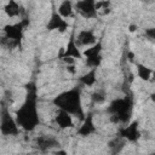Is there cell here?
<instances>
[{
  "label": "cell",
  "mask_w": 155,
  "mask_h": 155,
  "mask_svg": "<svg viewBox=\"0 0 155 155\" xmlns=\"http://www.w3.org/2000/svg\"><path fill=\"white\" fill-rule=\"evenodd\" d=\"M16 121L18 126L25 131H33L40 124V117L38 111L36 87L34 84H29L27 86L25 101L16 113Z\"/></svg>",
  "instance_id": "cell-1"
},
{
  "label": "cell",
  "mask_w": 155,
  "mask_h": 155,
  "mask_svg": "<svg viewBox=\"0 0 155 155\" xmlns=\"http://www.w3.org/2000/svg\"><path fill=\"white\" fill-rule=\"evenodd\" d=\"M52 103L58 109L64 110L73 116H76L79 119H84L85 116L81 105V88L79 86L61 92L58 96L53 98Z\"/></svg>",
  "instance_id": "cell-2"
},
{
  "label": "cell",
  "mask_w": 155,
  "mask_h": 155,
  "mask_svg": "<svg viewBox=\"0 0 155 155\" xmlns=\"http://www.w3.org/2000/svg\"><path fill=\"white\" fill-rule=\"evenodd\" d=\"M132 111V98L131 96H125L124 98H117L111 102L108 108V113L114 116V121L127 122Z\"/></svg>",
  "instance_id": "cell-3"
},
{
  "label": "cell",
  "mask_w": 155,
  "mask_h": 155,
  "mask_svg": "<svg viewBox=\"0 0 155 155\" xmlns=\"http://www.w3.org/2000/svg\"><path fill=\"white\" fill-rule=\"evenodd\" d=\"M0 132L4 136H17L19 133V126L6 107L0 113Z\"/></svg>",
  "instance_id": "cell-4"
},
{
  "label": "cell",
  "mask_w": 155,
  "mask_h": 155,
  "mask_svg": "<svg viewBox=\"0 0 155 155\" xmlns=\"http://www.w3.org/2000/svg\"><path fill=\"white\" fill-rule=\"evenodd\" d=\"M101 51H102V44H101V41H98L97 44H94L92 47L87 48L82 53V56L86 57V65L87 67H90L91 69H97V67H99L101 61H102Z\"/></svg>",
  "instance_id": "cell-5"
},
{
  "label": "cell",
  "mask_w": 155,
  "mask_h": 155,
  "mask_svg": "<svg viewBox=\"0 0 155 155\" xmlns=\"http://www.w3.org/2000/svg\"><path fill=\"white\" fill-rule=\"evenodd\" d=\"M96 4L97 0H79L75 4V8L85 18H96L98 15Z\"/></svg>",
  "instance_id": "cell-6"
},
{
  "label": "cell",
  "mask_w": 155,
  "mask_h": 155,
  "mask_svg": "<svg viewBox=\"0 0 155 155\" xmlns=\"http://www.w3.org/2000/svg\"><path fill=\"white\" fill-rule=\"evenodd\" d=\"M69 28V23L65 21L64 17H62L57 10L52 11V15L48 19L47 23V29L48 30H58L59 33H64Z\"/></svg>",
  "instance_id": "cell-7"
},
{
  "label": "cell",
  "mask_w": 155,
  "mask_h": 155,
  "mask_svg": "<svg viewBox=\"0 0 155 155\" xmlns=\"http://www.w3.org/2000/svg\"><path fill=\"white\" fill-rule=\"evenodd\" d=\"M64 58H70V59H81L82 58V53L79 50V46L75 41L74 35H71L69 41H68V45H67L65 51L63 53V59Z\"/></svg>",
  "instance_id": "cell-8"
},
{
  "label": "cell",
  "mask_w": 155,
  "mask_h": 155,
  "mask_svg": "<svg viewBox=\"0 0 155 155\" xmlns=\"http://www.w3.org/2000/svg\"><path fill=\"white\" fill-rule=\"evenodd\" d=\"M139 130H138V122L133 121L130 126H126L124 128L120 130V137L130 140V142H134L139 138Z\"/></svg>",
  "instance_id": "cell-9"
},
{
  "label": "cell",
  "mask_w": 155,
  "mask_h": 155,
  "mask_svg": "<svg viewBox=\"0 0 155 155\" xmlns=\"http://www.w3.org/2000/svg\"><path fill=\"white\" fill-rule=\"evenodd\" d=\"M35 145L40 149V150H50L51 148H54V147H58L59 143L58 140L52 137V136H39L36 137L35 139Z\"/></svg>",
  "instance_id": "cell-10"
},
{
  "label": "cell",
  "mask_w": 155,
  "mask_h": 155,
  "mask_svg": "<svg viewBox=\"0 0 155 155\" xmlns=\"http://www.w3.org/2000/svg\"><path fill=\"white\" fill-rule=\"evenodd\" d=\"M75 41H76L78 45H87V46H88V45L94 44V42L97 41V38H96L93 30H91V29H85V30L79 31V34H78V36H76V39H75Z\"/></svg>",
  "instance_id": "cell-11"
},
{
  "label": "cell",
  "mask_w": 155,
  "mask_h": 155,
  "mask_svg": "<svg viewBox=\"0 0 155 155\" xmlns=\"http://www.w3.org/2000/svg\"><path fill=\"white\" fill-rule=\"evenodd\" d=\"M93 132H96V126L93 124V116H92V114H88L84 117L82 125L78 130V133L80 136H90Z\"/></svg>",
  "instance_id": "cell-12"
},
{
  "label": "cell",
  "mask_w": 155,
  "mask_h": 155,
  "mask_svg": "<svg viewBox=\"0 0 155 155\" xmlns=\"http://www.w3.org/2000/svg\"><path fill=\"white\" fill-rule=\"evenodd\" d=\"M54 121L56 124L58 125V127L61 128H69L71 127L74 124H73V119H71V115L64 110H58V113L56 114L54 116Z\"/></svg>",
  "instance_id": "cell-13"
},
{
  "label": "cell",
  "mask_w": 155,
  "mask_h": 155,
  "mask_svg": "<svg viewBox=\"0 0 155 155\" xmlns=\"http://www.w3.org/2000/svg\"><path fill=\"white\" fill-rule=\"evenodd\" d=\"M57 11L64 18L71 17L73 16V4H71V1L70 0H63Z\"/></svg>",
  "instance_id": "cell-14"
},
{
  "label": "cell",
  "mask_w": 155,
  "mask_h": 155,
  "mask_svg": "<svg viewBox=\"0 0 155 155\" xmlns=\"http://www.w3.org/2000/svg\"><path fill=\"white\" fill-rule=\"evenodd\" d=\"M5 12H6V15L8 17H12L13 18V17L19 16L21 7H19V5H18V2L16 0H10L7 2V5L5 6Z\"/></svg>",
  "instance_id": "cell-15"
},
{
  "label": "cell",
  "mask_w": 155,
  "mask_h": 155,
  "mask_svg": "<svg viewBox=\"0 0 155 155\" xmlns=\"http://www.w3.org/2000/svg\"><path fill=\"white\" fill-rule=\"evenodd\" d=\"M96 70L97 69H91L90 71H87V74L82 75L80 78V82L85 86H92L94 82H96Z\"/></svg>",
  "instance_id": "cell-16"
},
{
  "label": "cell",
  "mask_w": 155,
  "mask_h": 155,
  "mask_svg": "<svg viewBox=\"0 0 155 155\" xmlns=\"http://www.w3.org/2000/svg\"><path fill=\"white\" fill-rule=\"evenodd\" d=\"M151 73H153V70L149 69V68H147L145 65H143V64H138L137 65V74H138V76L140 79L148 80L151 76Z\"/></svg>",
  "instance_id": "cell-17"
},
{
  "label": "cell",
  "mask_w": 155,
  "mask_h": 155,
  "mask_svg": "<svg viewBox=\"0 0 155 155\" xmlns=\"http://www.w3.org/2000/svg\"><path fill=\"white\" fill-rule=\"evenodd\" d=\"M92 99H93L96 103H101V102L104 101V96H103L102 93H99V92H96V93H93Z\"/></svg>",
  "instance_id": "cell-18"
}]
</instances>
